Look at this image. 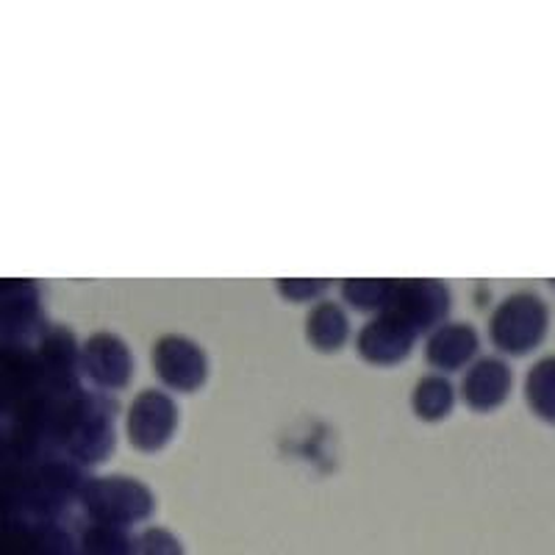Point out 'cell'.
<instances>
[{
	"mask_svg": "<svg viewBox=\"0 0 555 555\" xmlns=\"http://www.w3.org/2000/svg\"><path fill=\"white\" fill-rule=\"evenodd\" d=\"M83 508L95 525H108V528H131L153 514V494L147 486L133 478H95L83 486Z\"/></svg>",
	"mask_w": 555,
	"mask_h": 555,
	"instance_id": "obj_1",
	"label": "cell"
},
{
	"mask_svg": "<svg viewBox=\"0 0 555 555\" xmlns=\"http://www.w3.org/2000/svg\"><path fill=\"white\" fill-rule=\"evenodd\" d=\"M550 311L533 292H514L494 309L489 334L494 345L508 356H525L537 350L547 336Z\"/></svg>",
	"mask_w": 555,
	"mask_h": 555,
	"instance_id": "obj_2",
	"label": "cell"
},
{
	"mask_svg": "<svg viewBox=\"0 0 555 555\" xmlns=\"http://www.w3.org/2000/svg\"><path fill=\"white\" fill-rule=\"evenodd\" d=\"M178 425V405L167 391L145 389L133 398L126 416L128 442L142 453H156L172 439Z\"/></svg>",
	"mask_w": 555,
	"mask_h": 555,
	"instance_id": "obj_3",
	"label": "cell"
},
{
	"mask_svg": "<svg viewBox=\"0 0 555 555\" xmlns=\"http://www.w3.org/2000/svg\"><path fill=\"white\" fill-rule=\"evenodd\" d=\"M153 364L162 384L178 391H195L208 378V359L201 345L186 336H162L153 347Z\"/></svg>",
	"mask_w": 555,
	"mask_h": 555,
	"instance_id": "obj_4",
	"label": "cell"
},
{
	"mask_svg": "<svg viewBox=\"0 0 555 555\" xmlns=\"http://www.w3.org/2000/svg\"><path fill=\"white\" fill-rule=\"evenodd\" d=\"M389 309L403 317L416 334L430 325L439 328L450 309V292L439 281H409V284H398Z\"/></svg>",
	"mask_w": 555,
	"mask_h": 555,
	"instance_id": "obj_5",
	"label": "cell"
},
{
	"mask_svg": "<svg viewBox=\"0 0 555 555\" xmlns=\"http://www.w3.org/2000/svg\"><path fill=\"white\" fill-rule=\"evenodd\" d=\"M416 331L391 309L366 322L359 334V353L373 364H398L414 347Z\"/></svg>",
	"mask_w": 555,
	"mask_h": 555,
	"instance_id": "obj_6",
	"label": "cell"
},
{
	"mask_svg": "<svg viewBox=\"0 0 555 555\" xmlns=\"http://www.w3.org/2000/svg\"><path fill=\"white\" fill-rule=\"evenodd\" d=\"M83 370L103 389H120L133 375V356L126 341L114 334L89 336L83 345Z\"/></svg>",
	"mask_w": 555,
	"mask_h": 555,
	"instance_id": "obj_7",
	"label": "cell"
},
{
	"mask_svg": "<svg viewBox=\"0 0 555 555\" xmlns=\"http://www.w3.org/2000/svg\"><path fill=\"white\" fill-rule=\"evenodd\" d=\"M512 384L514 375L508 364L503 359H494V356H483V359L469 364L464 384H461V395H464L469 409L494 411L505 403Z\"/></svg>",
	"mask_w": 555,
	"mask_h": 555,
	"instance_id": "obj_8",
	"label": "cell"
},
{
	"mask_svg": "<svg viewBox=\"0 0 555 555\" xmlns=\"http://www.w3.org/2000/svg\"><path fill=\"white\" fill-rule=\"evenodd\" d=\"M480 336L469 322H442L439 328L430 334L428 347H425V359L444 373H453L461 366L473 364L478 356Z\"/></svg>",
	"mask_w": 555,
	"mask_h": 555,
	"instance_id": "obj_9",
	"label": "cell"
},
{
	"mask_svg": "<svg viewBox=\"0 0 555 555\" xmlns=\"http://www.w3.org/2000/svg\"><path fill=\"white\" fill-rule=\"evenodd\" d=\"M347 334H350V325H347V314L339 304L322 300L311 309L309 320H306V336L317 350H325V353L339 350Z\"/></svg>",
	"mask_w": 555,
	"mask_h": 555,
	"instance_id": "obj_10",
	"label": "cell"
},
{
	"mask_svg": "<svg viewBox=\"0 0 555 555\" xmlns=\"http://www.w3.org/2000/svg\"><path fill=\"white\" fill-rule=\"evenodd\" d=\"M525 400L539 420L555 425V356L530 366L525 375Z\"/></svg>",
	"mask_w": 555,
	"mask_h": 555,
	"instance_id": "obj_11",
	"label": "cell"
},
{
	"mask_svg": "<svg viewBox=\"0 0 555 555\" xmlns=\"http://www.w3.org/2000/svg\"><path fill=\"white\" fill-rule=\"evenodd\" d=\"M411 405L420 420H428V423L444 420L455 405V386L442 375H425L411 395Z\"/></svg>",
	"mask_w": 555,
	"mask_h": 555,
	"instance_id": "obj_12",
	"label": "cell"
},
{
	"mask_svg": "<svg viewBox=\"0 0 555 555\" xmlns=\"http://www.w3.org/2000/svg\"><path fill=\"white\" fill-rule=\"evenodd\" d=\"M81 555H137V544L122 528L92 525L81 537Z\"/></svg>",
	"mask_w": 555,
	"mask_h": 555,
	"instance_id": "obj_13",
	"label": "cell"
},
{
	"mask_svg": "<svg viewBox=\"0 0 555 555\" xmlns=\"http://www.w3.org/2000/svg\"><path fill=\"white\" fill-rule=\"evenodd\" d=\"M341 292H345L347 304L361 311L384 309V306L389 309L391 297L398 292V284L395 281H347Z\"/></svg>",
	"mask_w": 555,
	"mask_h": 555,
	"instance_id": "obj_14",
	"label": "cell"
},
{
	"mask_svg": "<svg viewBox=\"0 0 555 555\" xmlns=\"http://www.w3.org/2000/svg\"><path fill=\"white\" fill-rule=\"evenodd\" d=\"M73 450L83 461L106 459V453L112 450V428H108L106 420H89V423H83L78 428V439Z\"/></svg>",
	"mask_w": 555,
	"mask_h": 555,
	"instance_id": "obj_15",
	"label": "cell"
},
{
	"mask_svg": "<svg viewBox=\"0 0 555 555\" xmlns=\"http://www.w3.org/2000/svg\"><path fill=\"white\" fill-rule=\"evenodd\" d=\"M137 555H183L181 542L165 528H147L137 542Z\"/></svg>",
	"mask_w": 555,
	"mask_h": 555,
	"instance_id": "obj_16",
	"label": "cell"
},
{
	"mask_svg": "<svg viewBox=\"0 0 555 555\" xmlns=\"http://www.w3.org/2000/svg\"><path fill=\"white\" fill-rule=\"evenodd\" d=\"M328 281H281L278 289L284 292L289 300H314L320 292L328 289Z\"/></svg>",
	"mask_w": 555,
	"mask_h": 555,
	"instance_id": "obj_17",
	"label": "cell"
}]
</instances>
